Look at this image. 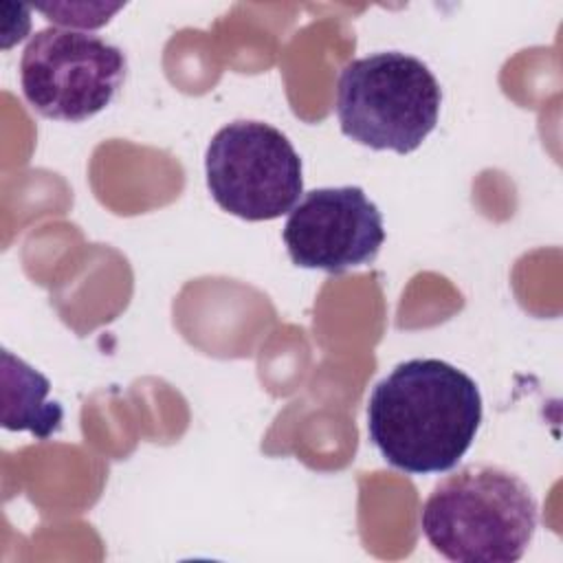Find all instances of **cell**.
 Returning <instances> with one entry per match:
<instances>
[{
	"label": "cell",
	"mask_w": 563,
	"mask_h": 563,
	"mask_svg": "<svg viewBox=\"0 0 563 563\" xmlns=\"http://www.w3.org/2000/svg\"><path fill=\"white\" fill-rule=\"evenodd\" d=\"M125 70V53L101 35L48 26L22 51L20 86L37 114L79 123L110 106Z\"/></svg>",
	"instance_id": "5"
},
{
	"label": "cell",
	"mask_w": 563,
	"mask_h": 563,
	"mask_svg": "<svg viewBox=\"0 0 563 563\" xmlns=\"http://www.w3.org/2000/svg\"><path fill=\"white\" fill-rule=\"evenodd\" d=\"M123 4H37L35 9L46 15V20L62 26H81L95 29L103 26L112 13H117Z\"/></svg>",
	"instance_id": "8"
},
{
	"label": "cell",
	"mask_w": 563,
	"mask_h": 563,
	"mask_svg": "<svg viewBox=\"0 0 563 563\" xmlns=\"http://www.w3.org/2000/svg\"><path fill=\"white\" fill-rule=\"evenodd\" d=\"M539 508L530 486L497 464H466L429 493L420 526L449 561L515 563L537 530Z\"/></svg>",
	"instance_id": "2"
},
{
	"label": "cell",
	"mask_w": 563,
	"mask_h": 563,
	"mask_svg": "<svg viewBox=\"0 0 563 563\" xmlns=\"http://www.w3.org/2000/svg\"><path fill=\"white\" fill-rule=\"evenodd\" d=\"M282 238L292 264L339 275L378 255L383 213L361 187H319L292 207Z\"/></svg>",
	"instance_id": "6"
},
{
	"label": "cell",
	"mask_w": 563,
	"mask_h": 563,
	"mask_svg": "<svg viewBox=\"0 0 563 563\" xmlns=\"http://www.w3.org/2000/svg\"><path fill=\"white\" fill-rule=\"evenodd\" d=\"M482 424L477 383L440 358H409L378 380L367 433L383 460L405 473L451 471Z\"/></svg>",
	"instance_id": "1"
},
{
	"label": "cell",
	"mask_w": 563,
	"mask_h": 563,
	"mask_svg": "<svg viewBox=\"0 0 563 563\" xmlns=\"http://www.w3.org/2000/svg\"><path fill=\"white\" fill-rule=\"evenodd\" d=\"M205 174L218 207L249 222L290 213L303 194L301 158L271 123L238 119L209 141Z\"/></svg>",
	"instance_id": "4"
},
{
	"label": "cell",
	"mask_w": 563,
	"mask_h": 563,
	"mask_svg": "<svg viewBox=\"0 0 563 563\" xmlns=\"http://www.w3.org/2000/svg\"><path fill=\"white\" fill-rule=\"evenodd\" d=\"M2 372L11 376H2V427L11 431L29 429L42 440L55 433L62 424V407L59 402L44 400L51 389L48 378L26 365L22 358H15L9 350L2 352Z\"/></svg>",
	"instance_id": "7"
},
{
	"label": "cell",
	"mask_w": 563,
	"mask_h": 563,
	"mask_svg": "<svg viewBox=\"0 0 563 563\" xmlns=\"http://www.w3.org/2000/svg\"><path fill=\"white\" fill-rule=\"evenodd\" d=\"M442 90L429 66L400 51L347 62L336 81L341 132L372 150L409 154L433 132Z\"/></svg>",
	"instance_id": "3"
}]
</instances>
